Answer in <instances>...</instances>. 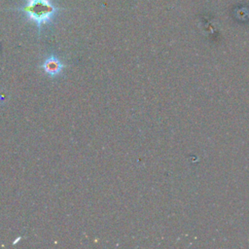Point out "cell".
Segmentation results:
<instances>
[{
  "label": "cell",
  "instance_id": "cell-2",
  "mask_svg": "<svg viewBox=\"0 0 249 249\" xmlns=\"http://www.w3.org/2000/svg\"><path fill=\"white\" fill-rule=\"evenodd\" d=\"M63 68V64L55 56H50L43 64V69L51 76H55L60 73Z\"/></svg>",
  "mask_w": 249,
  "mask_h": 249
},
{
  "label": "cell",
  "instance_id": "cell-1",
  "mask_svg": "<svg viewBox=\"0 0 249 249\" xmlns=\"http://www.w3.org/2000/svg\"><path fill=\"white\" fill-rule=\"evenodd\" d=\"M21 11L27 18L34 21L38 27L49 22L53 18L57 8L51 0H27L26 4L21 8Z\"/></svg>",
  "mask_w": 249,
  "mask_h": 249
}]
</instances>
